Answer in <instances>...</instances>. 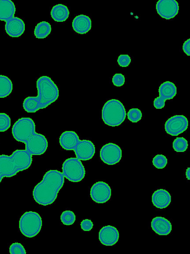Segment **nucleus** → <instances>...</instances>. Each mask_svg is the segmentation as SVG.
Listing matches in <instances>:
<instances>
[{
	"instance_id": "obj_1",
	"label": "nucleus",
	"mask_w": 190,
	"mask_h": 254,
	"mask_svg": "<svg viewBox=\"0 0 190 254\" xmlns=\"http://www.w3.org/2000/svg\"><path fill=\"white\" fill-rule=\"evenodd\" d=\"M35 124L28 117L19 119L13 125L12 134L17 141L25 144V150L32 155L44 154L48 147L46 137L35 131Z\"/></svg>"
},
{
	"instance_id": "obj_20",
	"label": "nucleus",
	"mask_w": 190,
	"mask_h": 254,
	"mask_svg": "<svg viewBox=\"0 0 190 254\" xmlns=\"http://www.w3.org/2000/svg\"><path fill=\"white\" fill-rule=\"evenodd\" d=\"M72 26L75 32L80 34H85L91 28V20L89 16L80 14L74 17Z\"/></svg>"
},
{
	"instance_id": "obj_14",
	"label": "nucleus",
	"mask_w": 190,
	"mask_h": 254,
	"mask_svg": "<svg viewBox=\"0 0 190 254\" xmlns=\"http://www.w3.org/2000/svg\"><path fill=\"white\" fill-rule=\"evenodd\" d=\"M119 238V232L114 226L107 225L102 227L99 232V240L101 243L107 246L116 244Z\"/></svg>"
},
{
	"instance_id": "obj_29",
	"label": "nucleus",
	"mask_w": 190,
	"mask_h": 254,
	"mask_svg": "<svg viewBox=\"0 0 190 254\" xmlns=\"http://www.w3.org/2000/svg\"><path fill=\"white\" fill-rule=\"evenodd\" d=\"M9 253L11 254H25L26 252L22 244L19 243H14L9 247Z\"/></svg>"
},
{
	"instance_id": "obj_22",
	"label": "nucleus",
	"mask_w": 190,
	"mask_h": 254,
	"mask_svg": "<svg viewBox=\"0 0 190 254\" xmlns=\"http://www.w3.org/2000/svg\"><path fill=\"white\" fill-rule=\"evenodd\" d=\"M13 84L6 76L0 75V98L9 96L12 91Z\"/></svg>"
},
{
	"instance_id": "obj_19",
	"label": "nucleus",
	"mask_w": 190,
	"mask_h": 254,
	"mask_svg": "<svg viewBox=\"0 0 190 254\" xmlns=\"http://www.w3.org/2000/svg\"><path fill=\"white\" fill-rule=\"evenodd\" d=\"M152 202L153 205L158 208H166L171 202V194L166 190H157L152 194Z\"/></svg>"
},
{
	"instance_id": "obj_31",
	"label": "nucleus",
	"mask_w": 190,
	"mask_h": 254,
	"mask_svg": "<svg viewBox=\"0 0 190 254\" xmlns=\"http://www.w3.org/2000/svg\"><path fill=\"white\" fill-rule=\"evenodd\" d=\"M112 82L117 87L123 86L125 82V76L121 73H116L112 77Z\"/></svg>"
},
{
	"instance_id": "obj_33",
	"label": "nucleus",
	"mask_w": 190,
	"mask_h": 254,
	"mask_svg": "<svg viewBox=\"0 0 190 254\" xmlns=\"http://www.w3.org/2000/svg\"><path fill=\"white\" fill-rule=\"evenodd\" d=\"M190 39H188L187 40L183 45V50L184 53L188 56L190 55Z\"/></svg>"
},
{
	"instance_id": "obj_9",
	"label": "nucleus",
	"mask_w": 190,
	"mask_h": 254,
	"mask_svg": "<svg viewBox=\"0 0 190 254\" xmlns=\"http://www.w3.org/2000/svg\"><path fill=\"white\" fill-rule=\"evenodd\" d=\"M122 156L121 148L113 143L106 144L100 149V157L101 160L109 165H115L119 162Z\"/></svg>"
},
{
	"instance_id": "obj_3",
	"label": "nucleus",
	"mask_w": 190,
	"mask_h": 254,
	"mask_svg": "<svg viewBox=\"0 0 190 254\" xmlns=\"http://www.w3.org/2000/svg\"><path fill=\"white\" fill-rule=\"evenodd\" d=\"M64 182V177L62 172L56 170L47 171L42 181L33 189L32 194L34 200L43 206L52 204L56 199Z\"/></svg>"
},
{
	"instance_id": "obj_18",
	"label": "nucleus",
	"mask_w": 190,
	"mask_h": 254,
	"mask_svg": "<svg viewBox=\"0 0 190 254\" xmlns=\"http://www.w3.org/2000/svg\"><path fill=\"white\" fill-rule=\"evenodd\" d=\"M80 139L74 131H65L60 136L59 143L66 150H73Z\"/></svg>"
},
{
	"instance_id": "obj_21",
	"label": "nucleus",
	"mask_w": 190,
	"mask_h": 254,
	"mask_svg": "<svg viewBox=\"0 0 190 254\" xmlns=\"http://www.w3.org/2000/svg\"><path fill=\"white\" fill-rule=\"evenodd\" d=\"M69 11L66 6L63 4L54 5L51 11V16L57 22L65 21L68 18Z\"/></svg>"
},
{
	"instance_id": "obj_5",
	"label": "nucleus",
	"mask_w": 190,
	"mask_h": 254,
	"mask_svg": "<svg viewBox=\"0 0 190 254\" xmlns=\"http://www.w3.org/2000/svg\"><path fill=\"white\" fill-rule=\"evenodd\" d=\"M127 113L123 103L119 100L112 99L107 101L102 110V119L109 126L121 125L125 121Z\"/></svg>"
},
{
	"instance_id": "obj_26",
	"label": "nucleus",
	"mask_w": 190,
	"mask_h": 254,
	"mask_svg": "<svg viewBox=\"0 0 190 254\" xmlns=\"http://www.w3.org/2000/svg\"><path fill=\"white\" fill-rule=\"evenodd\" d=\"M141 111L138 108H131L127 113V118L132 123H137L142 118Z\"/></svg>"
},
{
	"instance_id": "obj_28",
	"label": "nucleus",
	"mask_w": 190,
	"mask_h": 254,
	"mask_svg": "<svg viewBox=\"0 0 190 254\" xmlns=\"http://www.w3.org/2000/svg\"><path fill=\"white\" fill-rule=\"evenodd\" d=\"M11 120L9 116L4 113H0V132L7 130L10 127Z\"/></svg>"
},
{
	"instance_id": "obj_13",
	"label": "nucleus",
	"mask_w": 190,
	"mask_h": 254,
	"mask_svg": "<svg viewBox=\"0 0 190 254\" xmlns=\"http://www.w3.org/2000/svg\"><path fill=\"white\" fill-rule=\"evenodd\" d=\"M73 151L76 158L79 160L86 161L93 157L95 152V147L91 141L80 139Z\"/></svg>"
},
{
	"instance_id": "obj_17",
	"label": "nucleus",
	"mask_w": 190,
	"mask_h": 254,
	"mask_svg": "<svg viewBox=\"0 0 190 254\" xmlns=\"http://www.w3.org/2000/svg\"><path fill=\"white\" fill-rule=\"evenodd\" d=\"M151 227L153 231L159 235H168L172 231L171 222L161 216L153 218L151 222Z\"/></svg>"
},
{
	"instance_id": "obj_11",
	"label": "nucleus",
	"mask_w": 190,
	"mask_h": 254,
	"mask_svg": "<svg viewBox=\"0 0 190 254\" xmlns=\"http://www.w3.org/2000/svg\"><path fill=\"white\" fill-rule=\"evenodd\" d=\"M111 189L106 183L99 181L91 187L90 194L92 199L96 203H103L108 201L111 196Z\"/></svg>"
},
{
	"instance_id": "obj_25",
	"label": "nucleus",
	"mask_w": 190,
	"mask_h": 254,
	"mask_svg": "<svg viewBox=\"0 0 190 254\" xmlns=\"http://www.w3.org/2000/svg\"><path fill=\"white\" fill-rule=\"evenodd\" d=\"M61 220L65 225L73 224L76 220V216L74 212L71 210H65L61 215Z\"/></svg>"
},
{
	"instance_id": "obj_15",
	"label": "nucleus",
	"mask_w": 190,
	"mask_h": 254,
	"mask_svg": "<svg viewBox=\"0 0 190 254\" xmlns=\"http://www.w3.org/2000/svg\"><path fill=\"white\" fill-rule=\"evenodd\" d=\"M10 156L19 171L27 169L31 165L32 155L25 149L16 150Z\"/></svg>"
},
{
	"instance_id": "obj_12",
	"label": "nucleus",
	"mask_w": 190,
	"mask_h": 254,
	"mask_svg": "<svg viewBox=\"0 0 190 254\" xmlns=\"http://www.w3.org/2000/svg\"><path fill=\"white\" fill-rule=\"evenodd\" d=\"M156 9L161 17L169 20L177 15L179 5L176 0H159L156 3Z\"/></svg>"
},
{
	"instance_id": "obj_30",
	"label": "nucleus",
	"mask_w": 190,
	"mask_h": 254,
	"mask_svg": "<svg viewBox=\"0 0 190 254\" xmlns=\"http://www.w3.org/2000/svg\"><path fill=\"white\" fill-rule=\"evenodd\" d=\"M131 61L130 57L126 54L120 55L117 60L119 65L121 67H127Z\"/></svg>"
},
{
	"instance_id": "obj_10",
	"label": "nucleus",
	"mask_w": 190,
	"mask_h": 254,
	"mask_svg": "<svg viewBox=\"0 0 190 254\" xmlns=\"http://www.w3.org/2000/svg\"><path fill=\"white\" fill-rule=\"evenodd\" d=\"M189 122L184 115H175L169 118L165 124V130L172 136H177L187 130Z\"/></svg>"
},
{
	"instance_id": "obj_24",
	"label": "nucleus",
	"mask_w": 190,
	"mask_h": 254,
	"mask_svg": "<svg viewBox=\"0 0 190 254\" xmlns=\"http://www.w3.org/2000/svg\"><path fill=\"white\" fill-rule=\"evenodd\" d=\"M188 147V141L183 137H177L173 142V148L176 152H185L187 150Z\"/></svg>"
},
{
	"instance_id": "obj_7",
	"label": "nucleus",
	"mask_w": 190,
	"mask_h": 254,
	"mask_svg": "<svg viewBox=\"0 0 190 254\" xmlns=\"http://www.w3.org/2000/svg\"><path fill=\"white\" fill-rule=\"evenodd\" d=\"M62 173L64 177L73 183L81 181L85 175L84 167L76 157L68 158L63 162Z\"/></svg>"
},
{
	"instance_id": "obj_23",
	"label": "nucleus",
	"mask_w": 190,
	"mask_h": 254,
	"mask_svg": "<svg viewBox=\"0 0 190 254\" xmlns=\"http://www.w3.org/2000/svg\"><path fill=\"white\" fill-rule=\"evenodd\" d=\"M52 31L50 24L47 21H42L38 23L34 29V35L38 39L47 37Z\"/></svg>"
},
{
	"instance_id": "obj_8",
	"label": "nucleus",
	"mask_w": 190,
	"mask_h": 254,
	"mask_svg": "<svg viewBox=\"0 0 190 254\" xmlns=\"http://www.w3.org/2000/svg\"><path fill=\"white\" fill-rule=\"evenodd\" d=\"M159 96L153 101L154 107L157 109L164 107L165 101L173 99L177 94V87L172 82L166 81L161 84L159 87Z\"/></svg>"
},
{
	"instance_id": "obj_27",
	"label": "nucleus",
	"mask_w": 190,
	"mask_h": 254,
	"mask_svg": "<svg viewBox=\"0 0 190 254\" xmlns=\"http://www.w3.org/2000/svg\"><path fill=\"white\" fill-rule=\"evenodd\" d=\"M168 163L166 157L162 154H157L152 160L153 166L157 169H163L166 167Z\"/></svg>"
},
{
	"instance_id": "obj_2",
	"label": "nucleus",
	"mask_w": 190,
	"mask_h": 254,
	"mask_svg": "<svg viewBox=\"0 0 190 254\" xmlns=\"http://www.w3.org/2000/svg\"><path fill=\"white\" fill-rule=\"evenodd\" d=\"M38 95L25 98L22 106L28 113H35L46 108L55 102L59 96V90L53 80L48 76H42L36 81Z\"/></svg>"
},
{
	"instance_id": "obj_32",
	"label": "nucleus",
	"mask_w": 190,
	"mask_h": 254,
	"mask_svg": "<svg viewBox=\"0 0 190 254\" xmlns=\"http://www.w3.org/2000/svg\"><path fill=\"white\" fill-rule=\"evenodd\" d=\"M80 226L82 230L89 231L93 228V223L91 220L86 219L81 222Z\"/></svg>"
},
{
	"instance_id": "obj_35",
	"label": "nucleus",
	"mask_w": 190,
	"mask_h": 254,
	"mask_svg": "<svg viewBox=\"0 0 190 254\" xmlns=\"http://www.w3.org/2000/svg\"><path fill=\"white\" fill-rule=\"evenodd\" d=\"M3 177L2 176V175L1 174V173H0V183L2 180V179Z\"/></svg>"
},
{
	"instance_id": "obj_6",
	"label": "nucleus",
	"mask_w": 190,
	"mask_h": 254,
	"mask_svg": "<svg viewBox=\"0 0 190 254\" xmlns=\"http://www.w3.org/2000/svg\"><path fill=\"white\" fill-rule=\"evenodd\" d=\"M42 226L41 216L35 211H27L24 213L19 221V228L20 232L26 237H34L40 232Z\"/></svg>"
},
{
	"instance_id": "obj_34",
	"label": "nucleus",
	"mask_w": 190,
	"mask_h": 254,
	"mask_svg": "<svg viewBox=\"0 0 190 254\" xmlns=\"http://www.w3.org/2000/svg\"><path fill=\"white\" fill-rule=\"evenodd\" d=\"M190 168H188V169H187L186 172V176L187 179H188V180L190 179Z\"/></svg>"
},
{
	"instance_id": "obj_16",
	"label": "nucleus",
	"mask_w": 190,
	"mask_h": 254,
	"mask_svg": "<svg viewBox=\"0 0 190 254\" xmlns=\"http://www.w3.org/2000/svg\"><path fill=\"white\" fill-rule=\"evenodd\" d=\"M18 172L11 156L0 155V173L3 177H11Z\"/></svg>"
},
{
	"instance_id": "obj_4",
	"label": "nucleus",
	"mask_w": 190,
	"mask_h": 254,
	"mask_svg": "<svg viewBox=\"0 0 190 254\" xmlns=\"http://www.w3.org/2000/svg\"><path fill=\"white\" fill-rule=\"evenodd\" d=\"M16 8L11 0H0V20L4 21L5 30L11 37H18L25 31V23L20 18L15 17Z\"/></svg>"
}]
</instances>
